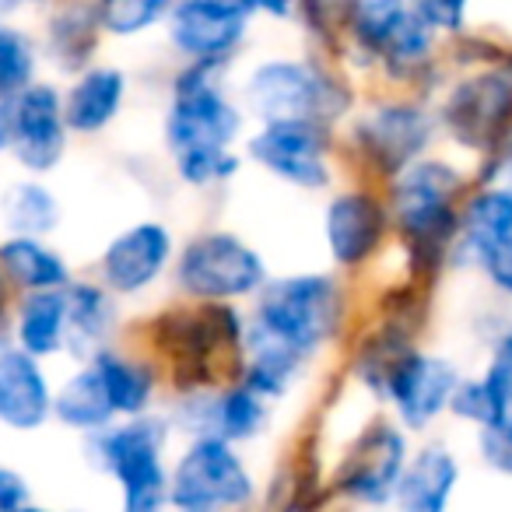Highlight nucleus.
Instances as JSON below:
<instances>
[{
    "label": "nucleus",
    "instance_id": "f257e3e1",
    "mask_svg": "<svg viewBox=\"0 0 512 512\" xmlns=\"http://www.w3.org/2000/svg\"><path fill=\"white\" fill-rule=\"evenodd\" d=\"M225 64H186L172 78L165 109V148L172 151L176 176L186 186H214L239 172L235 141L246 127V113L221 88Z\"/></svg>",
    "mask_w": 512,
    "mask_h": 512
},
{
    "label": "nucleus",
    "instance_id": "f03ea898",
    "mask_svg": "<svg viewBox=\"0 0 512 512\" xmlns=\"http://www.w3.org/2000/svg\"><path fill=\"white\" fill-rule=\"evenodd\" d=\"M344 323V288L334 274H288L271 278L256 295L253 313L242 320V337L309 358L327 348Z\"/></svg>",
    "mask_w": 512,
    "mask_h": 512
},
{
    "label": "nucleus",
    "instance_id": "7ed1b4c3",
    "mask_svg": "<svg viewBox=\"0 0 512 512\" xmlns=\"http://www.w3.org/2000/svg\"><path fill=\"white\" fill-rule=\"evenodd\" d=\"M470 179L446 158H418L386 183V211L400 239L421 256L453 253L460 204Z\"/></svg>",
    "mask_w": 512,
    "mask_h": 512
},
{
    "label": "nucleus",
    "instance_id": "20e7f679",
    "mask_svg": "<svg viewBox=\"0 0 512 512\" xmlns=\"http://www.w3.org/2000/svg\"><path fill=\"white\" fill-rule=\"evenodd\" d=\"M172 425L158 414L116 421L113 428L88 439V456L106 470L123 495V512H165L169 509V467L165 442Z\"/></svg>",
    "mask_w": 512,
    "mask_h": 512
},
{
    "label": "nucleus",
    "instance_id": "39448f33",
    "mask_svg": "<svg viewBox=\"0 0 512 512\" xmlns=\"http://www.w3.org/2000/svg\"><path fill=\"white\" fill-rule=\"evenodd\" d=\"M246 113L267 123H323L344 116L348 109V92L344 85L316 60L302 57H274L256 64L242 85Z\"/></svg>",
    "mask_w": 512,
    "mask_h": 512
},
{
    "label": "nucleus",
    "instance_id": "423d86ee",
    "mask_svg": "<svg viewBox=\"0 0 512 512\" xmlns=\"http://www.w3.org/2000/svg\"><path fill=\"white\" fill-rule=\"evenodd\" d=\"M267 281L271 274H267L264 256L242 235L225 232V228L193 235L176 256V285L190 299L207 302V306L256 299Z\"/></svg>",
    "mask_w": 512,
    "mask_h": 512
},
{
    "label": "nucleus",
    "instance_id": "0eeeda50",
    "mask_svg": "<svg viewBox=\"0 0 512 512\" xmlns=\"http://www.w3.org/2000/svg\"><path fill=\"white\" fill-rule=\"evenodd\" d=\"M253 498V474L225 439H190L169 470L172 512H246Z\"/></svg>",
    "mask_w": 512,
    "mask_h": 512
},
{
    "label": "nucleus",
    "instance_id": "6e6552de",
    "mask_svg": "<svg viewBox=\"0 0 512 512\" xmlns=\"http://www.w3.org/2000/svg\"><path fill=\"white\" fill-rule=\"evenodd\" d=\"M460 372L449 358L428 355V351H393L383 365L376 369V386L386 400H390L397 425L404 432H421V428L435 425L439 414L449 411L453 390L460 386Z\"/></svg>",
    "mask_w": 512,
    "mask_h": 512
},
{
    "label": "nucleus",
    "instance_id": "1a4fd4ad",
    "mask_svg": "<svg viewBox=\"0 0 512 512\" xmlns=\"http://www.w3.org/2000/svg\"><path fill=\"white\" fill-rule=\"evenodd\" d=\"M439 120L463 148H495L512 134V64H495L456 81L442 102Z\"/></svg>",
    "mask_w": 512,
    "mask_h": 512
},
{
    "label": "nucleus",
    "instance_id": "9d476101",
    "mask_svg": "<svg viewBox=\"0 0 512 512\" xmlns=\"http://www.w3.org/2000/svg\"><path fill=\"white\" fill-rule=\"evenodd\" d=\"M253 4L239 0H183L172 4L165 18V36L186 64H228L232 53L246 43Z\"/></svg>",
    "mask_w": 512,
    "mask_h": 512
},
{
    "label": "nucleus",
    "instance_id": "9b49d317",
    "mask_svg": "<svg viewBox=\"0 0 512 512\" xmlns=\"http://www.w3.org/2000/svg\"><path fill=\"white\" fill-rule=\"evenodd\" d=\"M246 158L299 190H327L334 179L330 127L323 123H267L246 141Z\"/></svg>",
    "mask_w": 512,
    "mask_h": 512
},
{
    "label": "nucleus",
    "instance_id": "f8f14e48",
    "mask_svg": "<svg viewBox=\"0 0 512 512\" xmlns=\"http://www.w3.org/2000/svg\"><path fill=\"white\" fill-rule=\"evenodd\" d=\"M435 137V113H428L421 102L390 99L365 109L355 120V141L365 151L379 176L390 183L393 176L425 158L428 144Z\"/></svg>",
    "mask_w": 512,
    "mask_h": 512
},
{
    "label": "nucleus",
    "instance_id": "ddd939ff",
    "mask_svg": "<svg viewBox=\"0 0 512 512\" xmlns=\"http://www.w3.org/2000/svg\"><path fill=\"white\" fill-rule=\"evenodd\" d=\"M11 155L18 158L29 179L53 172L67 155V120H64V95L50 81H36L22 95L11 99Z\"/></svg>",
    "mask_w": 512,
    "mask_h": 512
},
{
    "label": "nucleus",
    "instance_id": "4468645a",
    "mask_svg": "<svg viewBox=\"0 0 512 512\" xmlns=\"http://www.w3.org/2000/svg\"><path fill=\"white\" fill-rule=\"evenodd\" d=\"M176 239L162 221H137L106 242L99 256V285L113 299H130L155 285L172 264Z\"/></svg>",
    "mask_w": 512,
    "mask_h": 512
},
{
    "label": "nucleus",
    "instance_id": "2eb2a0df",
    "mask_svg": "<svg viewBox=\"0 0 512 512\" xmlns=\"http://www.w3.org/2000/svg\"><path fill=\"white\" fill-rule=\"evenodd\" d=\"M390 228L386 197H379L376 190H365V186L334 193L327 200V211H323V239H327L330 260L344 271L369 264L383 249Z\"/></svg>",
    "mask_w": 512,
    "mask_h": 512
},
{
    "label": "nucleus",
    "instance_id": "dca6fc26",
    "mask_svg": "<svg viewBox=\"0 0 512 512\" xmlns=\"http://www.w3.org/2000/svg\"><path fill=\"white\" fill-rule=\"evenodd\" d=\"M411 449H407V432L397 421H379L365 432L358 449L351 453L348 470L341 474V495L358 505H386L397 491V481L404 474Z\"/></svg>",
    "mask_w": 512,
    "mask_h": 512
},
{
    "label": "nucleus",
    "instance_id": "f3484780",
    "mask_svg": "<svg viewBox=\"0 0 512 512\" xmlns=\"http://www.w3.org/2000/svg\"><path fill=\"white\" fill-rule=\"evenodd\" d=\"M53 418V386L43 362L18 351L0 348V425L11 432H36Z\"/></svg>",
    "mask_w": 512,
    "mask_h": 512
},
{
    "label": "nucleus",
    "instance_id": "a211bd4d",
    "mask_svg": "<svg viewBox=\"0 0 512 512\" xmlns=\"http://www.w3.org/2000/svg\"><path fill=\"white\" fill-rule=\"evenodd\" d=\"M505 242H512V190L484 183L474 193H467L460 204L453 260L481 267L484 256H491Z\"/></svg>",
    "mask_w": 512,
    "mask_h": 512
},
{
    "label": "nucleus",
    "instance_id": "6ab92c4d",
    "mask_svg": "<svg viewBox=\"0 0 512 512\" xmlns=\"http://www.w3.org/2000/svg\"><path fill=\"white\" fill-rule=\"evenodd\" d=\"M456 484H460V460L446 446L432 442L411 453L390 502L397 512H449Z\"/></svg>",
    "mask_w": 512,
    "mask_h": 512
},
{
    "label": "nucleus",
    "instance_id": "aec40b11",
    "mask_svg": "<svg viewBox=\"0 0 512 512\" xmlns=\"http://www.w3.org/2000/svg\"><path fill=\"white\" fill-rule=\"evenodd\" d=\"M127 74L120 67H85L64 92V120L71 134H102L127 102Z\"/></svg>",
    "mask_w": 512,
    "mask_h": 512
},
{
    "label": "nucleus",
    "instance_id": "412c9836",
    "mask_svg": "<svg viewBox=\"0 0 512 512\" xmlns=\"http://www.w3.org/2000/svg\"><path fill=\"white\" fill-rule=\"evenodd\" d=\"M0 278H8L22 295L39 292H67L74 281L71 264L60 249H53L46 239H25V235H8L0 242Z\"/></svg>",
    "mask_w": 512,
    "mask_h": 512
},
{
    "label": "nucleus",
    "instance_id": "4be33fe9",
    "mask_svg": "<svg viewBox=\"0 0 512 512\" xmlns=\"http://www.w3.org/2000/svg\"><path fill=\"white\" fill-rule=\"evenodd\" d=\"M71 327H67V295L39 292L22 295L15 309V348L29 358L43 362L60 351H67Z\"/></svg>",
    "mask_w": 512,
    "mask_h": 512
},
{
    "label": "nucleus",
    "instance_id": "5701e85b",
    "mask_svg": "<svg viewBox=\"0 0 512 512\" xmlns=\"http://www.w3.org/2000/svg\"><path fill=\"white\" fill-rule=\"evenodd\" d=\"M95 372H99L102 386H106V397L113 404L116 418H144L151 411V400H155V369L137 358L123 355L116 348H102L88 358Z\"/></svg>",
    "mask_w": 512,
    "mask_h": 512
},
{
    "label": "nucleus",
    "instance_id": "b1692460",
    "mask_svg": "<svg viewBox=\"0 0 512 512\" xmlns=\"http://www.w3.org/2000/svg\"><path fill=\"white\" fill-rule=\"evenodd\" d=\"M53 418L71 432L88 435V439L116 425L106 386H102L99 372L92 365H81L78 372H71L60 383V390H53Z\"/></svg>",
    "mask_w": 512,
    "mask_h": 512
},
{
    "label": "nucleus",
    "instance_id": "393cba45",
    "mask_svg": "<svg viewBox=\"0 0 512 512\" xmlns=\"http://www.w3.org/2000/svg\"><path fill=\"white\" fill-rule=\"evenodd\" d=\"M67 348L92 358L95 351L109 348V334L116 327V299L99 281H71L67 285Z\"/></svg>",
    "mask_w": 512,
    "mask_h": 512
},
{
    "label": "nucleus",
    "instance_id": "a878e982",
    "mask_svg": "<svg viewBox=\"0 0 512 512\" xmlns=\"http://www.w3.org/2000/svg\"><path fill=\"white\" fill-rule=\"evenodd\" d=\"M0 221L8 235L46 239L60 225V204L50 186H43L39 179H18L0 193Z\"/></svg>",
    "mask_w": 512,
    "mask_h": 512
},
{
    "label": "nucleus",
    "instance_id": "bb28decb",
    "mask_svg": "<svg viewBox=\"0 0 512 512\" xmlns=\"http://www.w3.org/2000/svg\"><path fill=\"white\" fill-rule=\"evenodd\" d=\"M39 50L29 32L0 22V99H15L29 85H36Z\"/></svg>",
    "mask_w": 512,
    "mask_h": 512
},
{
    "label": "nucleus",
    "instance_id": "cd10ccee",
    "mask_svg": "<svg viewBox=\"0 0 512 512\" xmlns=\"http://www.w3.org/2000/svg\"><path fill=\"white\" fill-rule=\"evenodd\" d=\"M169 8L172 4H165V0H113V4L99 8V29L120 39L141 36L155 25H165Z\"/></svg>",
    "mask_w": 512,
    "mask_h": 512
},
{
    "label": "nucleus",
    "instance_id": "c85d7f7f",
    "mask_svg": "<svg viewBox=\"0 0 512 512\" xmlns=\"http://www.w3.org/2000/svg\"><path fill=\"white\" fill-rule=\"evenodd\" d=\"M449 414L460 418L463 425H474L481 432L488 428H498L509 414L498 407V400L488 393V386L481 383V376L460 379V386L453 390V400H449Z\"/></svg>",
    "mask_w": 512,
    "mask_h": 512
},
{
    "label": "nucleus",
    "instance_id": "c756f323",
    "mask_svg": "<svg viewBox=\"0 0 512 512\" xmlns=\"http://www.w3.org/2000/svg\"><path fill=\"white\" fill-rule=\"evenodd\" d=\"M481 383L488 386V393L498 400V407H502L505 414H512V327L505 330V334H498Z\"/></svg>",
    "mask_w": 512,
    "mask_h": 512
},
{
    "label": "nucleus",
    "instance_id": "7c9ffc66",
    "mask_svg": "<svg viewBox=\"0 0 512 512\" xmlns=\"http://www.w3.org/2000/svg\"><path fill=\"white\" fill-rule=\"evenodd\" d=\"M414 8H418V15L432 25L435 36H442V32L453 36V32L467 29L470 8L463 4V0H421V4H414Z\"/></svg>",
    "mask_w": 512,
    "mask_h": 512
},
{
    "label": "nucleus",
    "instance_id": "2f4dec72",
    "mask_svg": "<svg viewBox=\"0 0 512 512\" xmlns=\"http://www.w3.org/2000/svg\"><path fill=\"white\" fill-rule=\"evenodd\" d=\"M477 446H481V456H484V463H488L491 470L512 477V414L498 428L481 432Z\"/></svg>",
    "mask_w": 512,
    "mask_h": 512
},
{
    "label": "nucleus",
    "instance_id": "473e14b6",
    "mask_svg": "<svg viewBox=\"0 0 512 512\" xmlns=\"http://www.w3.org/2000/svg\"><path fill=\"white\" fill-rule=\"evenodd\" d=\"M481 271H484V278L491 281L495 292H502L512 299V242H505V246H498L491 256H484Z\"/></svg>",
    "mask_w": 512,
    "mask_h": 512
},
{
    "label": "nucleus",
    "instance_id": "72a5a7b5",
    "mask_svg": "<svg viewBox=\"0 0 512 512\" xmlns=\"http://www.w3.org/2000/svg\"><path fill=\"white\" fill-rule=\"evenodd\" d=\"M25 505H32L29 484L22 481V474L0 467V512H22Z\"/></svg>",
    "mask_w": 512,
    "mask_h": 512
},
{
    "label": "nucleus",
    "instance_id": "f704fd0d",
    "mask_svg": "<svg viewBox=\"0 0 512 512\" xmlns=\"http://www.w3.org/2000/svg\"><path fill=\"white\" fill-rule=\"evenodd\" d=\"M491 165H495V169H491L488 183L509 186V190H512V134L495 148V158H491Z\"/></svg>",
    "mask_w": 512,
    "mask_h": 512
},
{
    "label": "nucleus",
    "instance_id": "c9c22d12",
    "mask_svg": "<svg viewBox=\"0 0 512 512\" xmlns=\"http://www.w3.org/2000/svg\"><path fill=\"white\" fill-rule=\"evenodd\" d=\"M11 137H15V127H11V99H0V155L11 151Z\"/></svg>",
    "mask_w": 512,
    "mask_h": 512
},
{
    "label": "nucleus",
    "instance_id": "e433bc0d",
    "mask_svg": "<svg viewBox=\"0 0 512 512\" xmlns=\"http://www.w3.org/2000/svg\"><path fill=\"white\" fill-rule=\"evenodd\" d=\"M22 512H57V509H46V505H36V502H32V505H25Z\"/></svg>",
    "mask_w": 512,
    "mask_h": 512
},
{
    "label": "nucleus",
    "instance_id": "4c0bfd02",
    "mask_svg": "<svg viewBox=\"0 0 512 512\" xmlns=\"http://www.w3.org/2000/svg\"><path fill=\"white\" fill-rule=\"evenodd\" d=\"M0 348H4V320H0Z\"/></svg>",
    "mask_w": 512,
    "mask_h": 512
}]
</instances>
